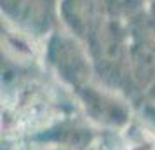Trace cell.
<instances>
[{"instance_id": "6da1fadb", "label": "cell", "mask_w": 155, "mask_h": 150, "mask_svg": "<svg viewBox=\"0 0 155 150\" xmlns=\"http://www.w3.org/2000/svg\"><path fill=\"white\" fill-rule=\"evenodd\" d=\"M49 59L56 66L58 73L66 82L77 89L87 86L91 63L87 59L85 51L73 38L66 35H56L49 42Z\"/></svg>"}, {"instance_id": "277c9868", "label": "cell", "mask_w": 155, "mask_h": 150, "mask_svg": "<svg viewBox=\"0 0 155 150\" xmlns=\"http://www.w3.org/2000/svg\"><path fill=\"white\" fill-rule=\"evenodd\" d=\"M54 150H59V148H54Z\"/></svg>"}, {"instance_id": "3957f363", "label": "cell", "mask_w": 155, "mask_h": 150, "mask_svg": "<svg viewBox=\"0 0 155 150\" xmlns=\"http://www.w3.org/2000/svg\"><path fill=\"white\" fill-rule=\"evenodd\" d=\"M82 94V100L85 103V108L91 112V115L98 121L108 122L113 126H119L127 119V110L124 105H120L119 101H115L105 93H98L92 87L85 86L78 89Z\"/></svg>"}, {"instance_id": "7a4b0ae2", "label": "cell", "mask_w": 155, "mask_h": 150, "mask_svg": "<svg viewBox=\"0 0 155 150\" xmlns=\"http://www.w3.org/2000/svg\"><path fill=\"white\" fill-rule=\"evenodd\" d=\"M2 7L23 26L35 32L47 30L51 23L49 0H2Z\"/></svg>"}]
</instances>
